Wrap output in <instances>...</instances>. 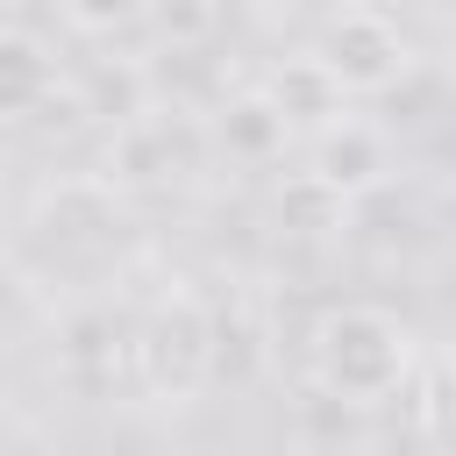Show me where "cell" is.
Returning <instances> with one entry per match:
<instances>
[{
    "instance_id": "9",
    "label": "cell",
    "mask_w": 456,
    "mask_h": 456,
    "mask_svg": "<svg viewBox=\"0 0 456 456\" xmlns=\"http://www.w3.org/2000/svg\"><path fill=\"white\" fill-rule=\"evenodd\" d=\"M278 221H285L292 235H328V228H342V221H349V200H342L328 178L292 171V178L278 185Z\"/></svg>"
},
{
    "instance_id": "4",
    "label": "cell",
    "mask_w": 456,
    "mask_h": 456,
    "mask_svg": "<svg viewBox=\"0 0 456 456\" xmlns=\"http://www.w3.org/2000/svg\"><path fill=\"white\" fill-rule=\"evenodd\" d=\"M214 142H221L228 164L264 171V164H278V157L299 142V128L285 121V107H278L264 86H242V93H228V100L214 107Z\"/></svg>"
},
{
    "instance_id": "8",
    "label": "cell",
    "mask_w": 456,
    "mask_h": 456,
    "mask_svg": "<svg viewBox=\"0 0 456 456\" xmlns=\"http://www.w3.org/2000/svg\"><path fill=\"white\" fill-rule=\"evenodd\" d=\"M178 171V135L157 107L114 121V142H107V178L114 185H164Z\"/></svg>"
},
{
    "instance_id": "5",
    "label": "cell",
    "mask_w": 456,
    "mask_h": 456,
    "mask_svg": "<svg viewBox=\"0 0 456 456\" xmlns=\"http://www.w3.org/2000/svg\"><path fill=\"white\" fill-rule=\"evenodd\" d=\"M142 363H150V378H157V385L192 392V385L214 370V321H207L192 299L164 306V314H157V328H150V342H142Z\"/></svg>"
},
{
    "instance_id": "2",
    "label": "cell",
    "mask_w": 456,
    "mask_h": 456,
    "mask_svg": "<svg viewBox=\"0 0 456 456\" xmlns=\"http://www.w3.org/2000/svg\"><path fill=\"white\" fill-rule=\"evenodd\" d=\"M314 57L335 71V86H342L349 100H378V93H392V86L413 71L406 28H399L392 14H378V7H342V14H328Z\"/></svg>"
},
{
    "instance_id": "11",
    "label": "cell",
    "mask_w": 456,
    "mask_h": 456,
    "mask_svg": "<svg viewBox=\"0 0 456 456\" xmlns=\"http://www.w3.org/2000/svg\"><path fill=\"white\" fill-rule=\"evenodd\" d=\"M142 7H150V0H57V14H64L78 36H114V28H128Z\"/></svg>"
},
{
    "instance_id": "13",
    "label": "cell",
    "mask_w": 456,
    "mask_h": 456,
    "mask_svg": "<svg viewBox=\"0 0 456 456\" xmlns=\"http://www.w3.org/2000/svg\"><path fill=\"white\" fill-rule=\"evenodd\" d=\"M442 71H449V86H456V28H449V50H442Z\"/></svg>"
},
{
    "instance_id": "10",
    "label": "cell",
    "mask_w": 456,
    "mask_h": 456,
    "mask_svg": "<svg viewBox=\"0 0 456 456\" xmlns=\"http://www.w3.org/2000/svg\"><path fill=\"white\" fill-rule=\"evenodd\" d=\"M142 107H150V78H142V64H100V71H93V100H86V114L128 121V114H142Z\"/></svg>"
},
{
    "instance_id": "12",
    "label": "cell",
    "mask_w": 456,
    "mask_h": 456,
    "mask_svg": "<svg viewBox=\"0 0 456 456\" xmlns=\"http://www.w3.org/2000/svg\"><path fill=\"white\" fill-rule=\"evenodd\" d=\"M157 28H164V43H200L214 28V0H164Z\"/></svg>"
},
{
    "instance_id": "1",
    "label": "cell",
    "mask_w": 456,
    "mask_h": 456,
    "mask_svg": "<svg viewBox=\"0 0 456 456\" xmlns=\"http://www.w3.org/2000/svg\"><path fill=\"white\" fill-rule=\"evenodd\" d=\"M306 356H314V385L335 406H385L406 385V370H413V328L392 306L349 299V306L321 314Z\"/></svg>"
},
{
    "instance_id": "7",
    "label": "cell",
    "mask_w": 456,
    "mask_h": 456,
    "mask_svg": "<svg viewBox=\"0 0 456 456\" xmlns=\"http://www.w3.org/2000/svg\"><path fill=\"white\" fill-rule=\"evenodd\" d=\"M264 93L285 107V121H292L299 135H314V128H328V121H342V114H349V93L335 86V71H328L314 50L285 57V64L264 78Z\"/></svg>"
},
{
    "instance_id": "6",
    "label": "cell",
    "mask_w": 456,
    "mask_h": 456,
    "mask_svg": "<svg viewBox=\"0 0 456 456\" xmlns=\"http://www.w3.org/2000/svg\"><path fill=\"white\" fill-rule=\"evenodd\" d=\"M57 50L36 28H0V121H28L57 100Z\"/></svg>"
},
{
    "instance_id": "3",
    "label": "cell",
    "mask_w": 456,
    "mask_h": 456,
    "mask_svg": "<svg viewBox=\"0 0 456 456\" xmlns=\"http://www.w3.org/2000/svg\"><path fill=\"white\" fill-rule=\"evenodd\" d=\"M306 171L328 178V185L356 207V200H370V192L392 178V135L370 128V121H356V114H342V121L314 128V164H306Z\"/></svg>"
}]
</instances>
